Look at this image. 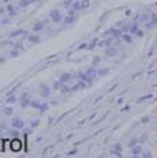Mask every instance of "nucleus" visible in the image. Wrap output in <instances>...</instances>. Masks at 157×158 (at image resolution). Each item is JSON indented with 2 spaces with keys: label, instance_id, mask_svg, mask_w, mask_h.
I'll return each instance as SVG.
<instances>
[{
  "label": "nucleus",
  "instance_id": "15",
  "mask_svg": "<svg viewBox=\"0 0 157 158\" xmlns=\"http://www.w3.org/2000/svg\"><path fill=\"white\" fill-rule=\"evenodd\" d=\"M0 151H3V143L0 142Z\"/></svg>",
  "mask_w": 157,
  "mask_h": 158
},
{
  "label": "nucleus",
  "instance_id": "6",
  "mask_svg": "<svg viewBox=\"0 0 157 158\" xmlns=\"http://www.w3.org/2000/svg\"><path fill=\"white\" fill-rule=\"evenodd\" d=\"M35 0H22L21 3H19V6L21 7H25V6H28V4H31V3H33Z\"/></svg>",
  "mask_w": 157,
  "mask_h": 158
},
{
  "label": "nucleus",
  "instance_id": "14",
  "mask_svg": "<svg viewBox=\"0 0 157 158\" xmlns=\"http://www.w3.org/2000/svg\"><path fill=\"white\" fill-rule=\"evenodd\" d=\"M8 101H10V103H14V101H15V98H14V96H13V97H10V98H8Z\"/></svg>",
  "mask_w": 157,
  "mask_h": 158
},
{
  "label": "nucleus",
  "instance_id": "8",
  "mask_svg": "<svg viewBox=\"0 0 157 158\" xmlns=\"http://www.w3.org/2000/svg\"><path fill=\"white\" fill-rule=\"evenodd\" d=\"M29 40L33 42V43H38V42H39V38H38V36H31Z\"/></svg>",
  "mask_w": 157,
  "mask_h": 158
},
{
  "label": "nucleus",
  "instance_id": "12",
  "mask_svg": "<svg viewBox=\"0 0 157 158\" xmlns=\"http://www.w3.org/2000/svg\"><path fill=\"white\" fill-rule=\"evenodd\" d=\"M122 38H124V40H125V42H131V38H129L128 35H124Z\"/></svg>",
  "mask_w": 157,
  "mask_h": 158
},
{
  "label": "nucleus",
  "instance_id": "11",
  "mask_svg": "<svg viewBox=\"0 0 157 158\" xmlns=\"http://www.w3.org/2000/svg\"><path fill=\"white\" fill-rule=\"evenodd\" d=\"M107 53H108L110 56H113L114 53H116V50H114V49H108V50H107Z\"/></svg>",
  "mask_w": 157,
  "mask_h": 158
},
{
  "label": "nucleus",
  "instance_id": "13",
  "mask_svg": "<svg viewBox=\"0 0 157 158\" xmlns=\"http://www.w3.org/2000/svg\"><path fill=\"white\" fill-rule=\"evenodd\" d=\"M4 114H7V115L11 114V108H6V110H4Z\"/></svg>",
  "mask_w": 157,
  "mask_h": 158
},
{
  "label": "nucleus",
  "instance_id": "9",
  "mask_svg": "<svg viewBox=\"0 0 157 158\" xmlns=\"http://www.w3.org/2000/svg\"><path fill=\"white\" fill-rule=\"evenodd\" d=\"M72 21H74V17H67V18H66V24H71V22Z\"/></svg>",
  "mask_w": 157,
  "mask_h": 158
},
{
  "label": "nucleus",
  "instance_id": "5",
  "mask_svg": "<svg viewBox=\"0 0 157 158\" xmlns=\"http://www.w3.org/2000/svg\"><path fill=\"white\" fill-rule=\"evenodd\" d=\"M43 25H45V22H38V24H36L35 25V27H33V31H35V32H36V31H40L42 29V28H43Z\"/></svg>",
  "mask_w": 157,
  "mask_h": 158
},
{
  "label": "nucleus",
  "instance_id": "2",
  "mask_svg": "<svg viewBox=\"0 0 157 158\" xmlns=\"http://www.w3.org/2000/svg\"><path fill=\"white\" fill-rule=\"evenodd\" d=\"M52 18H53V21H56V22H58V21H61V15H60V13H58L57 10H53L52 11Z\"/></svg>",
  "mask_w": 157,
  "mask_h": 158
},
{
  "label": "nucleus",
  "instance_id": "10",
  "mask_svg": "<svg viewBox=\"0 0 157 158\" xmlns=\"http://www.w3.org/2000/svg\"><path fill=\"white\" fill-rule=\"evenodd\" d=\"M21 33H22V31H15V32H13V33H11V38H13V36H17V35H21Z\"/></svg>",
  "mask_w": 157,
  "mask_h": 158
},
{
  "label": "nucleus",
  "instance_id": "1",
  "mask_svg": "<svg viewBox=\"0 0 157 158\" xmlns=\"http://www.w3.org/2000/svg\"><path fill=\"white\" fill-rule=\"evenodd\" d=\"M10 147H11V150L13 151H19L21 150V147H22V143L19 142V140H13V142L10 143Z\"/></svg>",
  "mask_w": 157,
  "mask_h": 158
},
{
  "label": "nucleus",
  "instance_id": "3",
  "mask_svg": "<svg viewBox=\"0 0 157 158\" xmlns=\"http://www.w3.org/2000/svg\"><path fill=\"white\" fill-rule=\"evenodd\" d=\"M13 126L14 128H22V126H24V122H22L21 119H14L13 121Z\"/></svg>",
  "mask_w": 157,
  "mask_h": 158
},
{
  "label": "nucleus",
  "instance_id": "7",
  "mask_svg": "<svg viewBox=\"0 0 157 158\" xmlns=\"http://www.w3.org/2000/svg\"><path fill=\"white\" fill-rule=\"evenodd\" d=\"M71 79V75L70 74H64L63 77H61V82H67V81H70Z\"/></svg>",
  "mask_w": 157,
  "mask_h": 158
},
{
  "label": "nucleus",
  "instance_id": "4",
  "mask_svg": "<svg viewBox=\"0 0 157 158\" xmlns=\"http://www.w3.org/2000/svg\"><path fill=\"white\" fill-rule=\"evenodd\" d=\"M89 4H91V0H82V2H81V10L89 7Z\"/></svg>",
  "mask_w": 157,
  "mask_h": 158
}]
</instances>
